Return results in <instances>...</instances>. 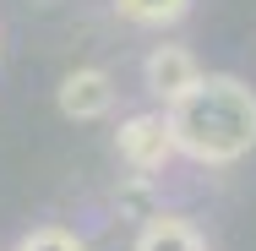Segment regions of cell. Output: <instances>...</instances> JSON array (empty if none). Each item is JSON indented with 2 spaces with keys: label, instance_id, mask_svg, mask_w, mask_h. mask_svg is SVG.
Returning a JSON list of instances; mask_svg holds the SVG:
<instances>
[{
  "label": "cell",
  "instance_id": "cell-3",
  "mask_svg": "<svg viewBox=\"0 0 256 251\" xmlns=\"http://www.w3.org/2000/svg\"><path fill=\"white\" fill-rule=\"evenodd\" d=\"M202 77V66H196V55L186 50V44H158L148 55V66H142V82H148V93L164 104H174L191 82Z\"/></svg>",
  "mask_w": 256,
  "mask_h": 251
},
{
  "label": "cell",
  "instance_id": "cell-6",
  "mask_svg": "<svg viewBox=\"0 0 256 251\" xmlns=\"http://www.w3.org/2000/svg\"><path fill=\"white\" fill-rule=\"evenodd\" d=\"M114 11L136 28H169L191 11V0H114Z\"/></svg>",
  "mask_w": 256,
  "mask_h": 251
},
{
  "label": "cell",
  "instance_id": "cell-5",
  "mask_svg": "<svg viewBox=\"0 0 256 251\" xmlns=\"http://www.w3.org/2000/svg\"><path fill=\"white\" fill-rule=\"evenodd\" d=\"M136 251H202V235L174 213H153L148 229L136 235Z\"/></svg>",
  "mask_w": 256,
  "mask_h": 251
},
{
  "label": "cell",
  "instance_id": "cell-2",
  "mask_svg": "<svg viewBox=\"0 0 256 251\" xmlns=\"http://www.w3.org/2000/svg\"><path fill=\"white\" fill-rule=\"evenodd\" d=\"M114 148H120V158H126L136 175H153V169H164V164L180 153V142H174L169 115H131V120H120Z\"/></svg>",
  "mask_w": 256,
  "mask_h": 251
},
{
  "label": "cell",
  "instance_id": "cell-4",
  "mask_svg": "<svg viewBox=\"0 0 256 251\" xmlns=\"http://www.w3.org/2000/svg\"><path fill=\"white\" fill-rule=\"evenodd\" d=\"M109 109H114V82H109V71L82 66V71H71V77L60 82V115H71V120H98Z\"/></svg>",
  "mask_w": 256,
  "mask_h": 251
},
{
  "label": "cell",
  "instance_id": "cell-1",
  "mask_svg": "<svg viewBox=\"0 0 256 251\" xmlns=\"http://www.w3.org/2000/svg\"><path fill=\"white\" fill-rule=\"evenodd\" d=\"M169 126L186 158L196 164H234L256 148V93L240 77H196L169 104Z\"/></svg>",
  "mask_w": 256,
  "mask_h": 251
},
{
  "label": "cell",
  "instance_id": "cell-7",
  "mask_svg": "<svg viewBox=\"0 0 256 251\" xmlns=\"http://www.w3.org/2000/svg\"><path fill=\"white\" fill-rule=\"evenodd\" d=\"M22 251H82V240L66 235V229H33V235L22 240Z\"/></svg>",
  "mask_w": 256,
  "mask_h": 251
}]
</instances>
